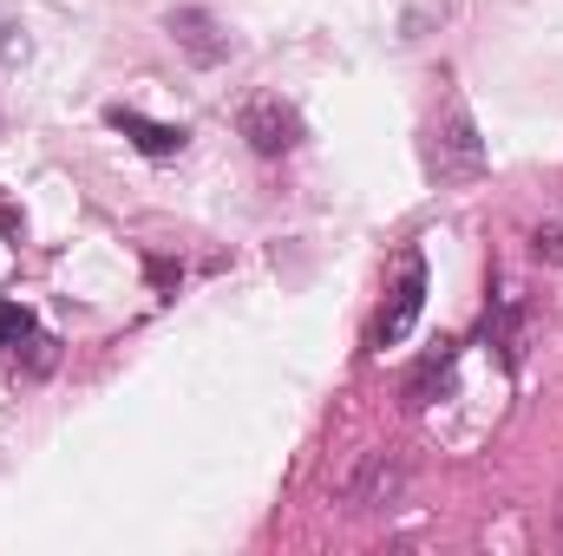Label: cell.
Segmentation results:
<instances>
[{
  "label": "cell",
  "instance_id": "7a4b0ae2",
  "mask_svg": "<svg viewBox=\"0 0 563 556\" xmlns=\"http://www.w3.org/2000/svg\"><path fill=\"white\" fill-rule=\"evenodd\" d=\"M236 132L250 138L256 157H288V151L301 144V119H295V105H282L276 92H263V99H250V105L236 112Z\"/></svg>",
  "mask_w": 563,
  "mask_h": 556
},
{
  "label": "cell",
  "instance_id": "6da1fadb",
  "mask_svg": "<svg viewBox=\"0 0 563 556\" xmlns=\"http://www.w3.org/2000/svg\"><path fill=\"white\" fill-rule=\"evenodd\" d=\"M432 177L439 184H478L485 177V138H478V125H472V112L459 105V99H445V112L432 119Z\"/></svg>",
  "mask_w": 563,
  "mask_h": 556
},
{
  "label": "cell",
  "instance_id": "ba28073f",
  "mask_svg": "<svg viewBox=\"0 0 563 556\" xmlns=\"http://www.w3.org/2000/svg\"><path fill=\"white\" fill-rule=\"evenodd\" d=\"M531 256H538V263H563V223H551V230L531 236Z\"/></svg>",
  "mask_w": 563,
  "mask_h": 556
},
{
  "label": "cell",
  "instance_id": "3957f363",
  "mask_svg": "<svg viewBox=\"0 0 563 556\" xmlns=\"http://www.w3.org/2000/svg\"><path fill=\"white\" fill-rule=\"evenodd\" d=\"M420 308H426V256L413 249V256L400 263V281L387 288V308H380V321H374V347H400V341L413 334Z\"/></svg>",
  "mask_w": 563,
  "mask_h": 556
},
{
  "label": "cell",
  "instance_id": "5b68a950",
  "mask_svg": "<svg viewBox=\"0 0 563 556\" xmlns=\"http://www.w3.org/2000/svg\"><path fill=\"white\" fill-rule=\"evenodd\" d=\"M400 491H407V465L400 458H367L361 465V478L347 485V504H361V511H394L400 504Z\"/></svg>",
  "mask_w": 563,
  "mask_h": 556
},
{
  "label": "cell",
  "instance_id": "277c9868",
  "mask_svg": "<svg viewBox=\"0 0 563 556\" xmlns=\"http://www.w3.org/2000/svg\"><path fill=\"white\" fill-rule=\"evenodd\" d=\"M164 33L177 40V53L190 66H223L230 59V33H223V20L210 7H170L164 13Z\"/></svg>",
  "mask_w": 563,
  "mask_h": 556
},
{
  "label": "cell",
  "instance_id": "8992f818",
  "mask_svg": "<svg viewBox=\"0 0 563 556\" xmlns=\"http://www.w3.org/2000/svg\"><path fill=\"white\" fill-rule=\"evenodd\" d=\"M106 119H112V132H125V138L139 144L144 157H177L184 151V125H157V119L132 112V105H112Z\"/></svg>",
  "mask_w": 563,
  "mask_h": 556
},
{
  "label": "cell",
  "instance_id": "52a82bcc",
  "mask_svg": "<svg viewBox=\"0 0 563 556\" xmlns=\"http://www.w3.org/2000/svg\"><path fill=\"white\" fill-rule=\"evenodd\" d=\"M26 334H33V314H26L20 301H7V294H0V347H20Z\"/></svg>",
  "mask_w": 563,
  "mask_h": 556
}]
</instances>
